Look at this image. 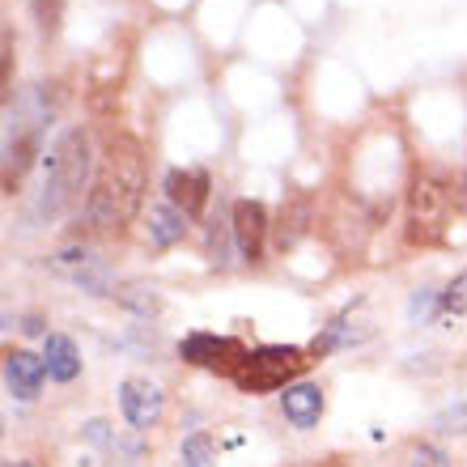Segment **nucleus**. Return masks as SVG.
Returning a JSON list of instances; mask_svg holds the SVG:
<instances>
[{
  "label": "nucleus",
  "mask_w": 467,
  "mask_h": 467,
  "mask_svg": "<svg viewBox=\"0 0 467 467\" xmlns=\"http://www.w3.org/2000/svg\"><path fill=\"white\" fill-rule=\"evenodd\" d=\"M145 149L132 132H107L99 153V171L86 192L81 217L89 230H123L145 200Z\"/></svg>",
  "instance_id": "nucleus-1"
},
{
  "label": "nucleus",
  "mask_w": 467,
  "mask_h": 467,
  "mask_svg": "<svg viewBox=\"0 0 467 467\" xmlns=\"http://www.w3.org/2000/svg\"><path fill=\"white\" fill-rule=\"evenodd\" d=\"M89 179V145H86V132L73 128L56 140V149L47 153V179L38 187L35 204H30V217L35 222H56L64 213L73 209L81 200V187Z\"/></svg>",
  "instance_id": "nucleus-2"
},
{
  "label": "nucleus",
  "mask_w": 467,
  "mask_h": 467,
  "mask_svg": "<svg viewBox=\"0 0 467 467\" xmlns=\"http://www.w3.org/2000/svg\"><path fill=\"white\" fill-rule=\"evenodd\" d=\"M459 192L446 187L438 174H417L408 187V243L412 246H433L451 225V209H455Z\"/></svg>",
  "instance_id": "nucleus-3"
},
{
  "label": "nucleus",
  "mask_w": 467,
  "mask_h": 467,
  "mask_svg": "<svg viewBox=\"0 0 467 467\" xmlns=\"http://www.w3.org/2000/svg\"><path fill=\"white\" fill-rule=\"evenodd\" d=\"M302 369H306L302 348H294V345H264V348H251V353H246V361L238 366L234 382H238L243 391H276V387H285L289 379H297Z\"/></svg>",
  "instance_id": "nucleus-4"
},
{
  "label": "nucleus",
  "mask_w": 467,
  "mask_h": 467,
  "mask_svg": "<svg viewBox=\"0 0 467 467\" xmlns=\"http://www.w3.org/2000/svg\"><path fill=\"white\" fill-rule=\"evenodd\" d=\"M183 361L192 366H204V369H222V374H238V366L246 361V348L230 336H209V332H196L187 336L183 345H179Z\"/></svg>",
  "instance_id": "nucleus-5"
},
{
  "label": "nucleus",
  "mask_w": 467,
  "mask_h": 467,
  "mask_svg": "<svg viewBox=\"0 0 467 467\" xmlns=\"http://www.w3.org/2000/svg\"><path fill=\"white\" fill-rule=\"evenodd\" d=\"M161 387L149 379H123L119 382V408L132 430H153L161 420Z\"/></svg>",
  "instance_id": "nucleus-6"
},
{
  "label": "nucleus",
  "mask_w": 467,
  "mask_h": 467,
  "mask_svg": "<svg viewBox=\"0 0 467 467\" xmlns=\"http://www.w3.org/2000/svg\"><path fill=\"white\" fill-rule=\"evenodd\" d=\"M234 246H238V255L246 264H259L264 255V243H268V213L259 200H238L234 204Z\"/></svg>",
  "instance_id": "nucleus-7"
},
{
  "label": "nucleus",
  "mask_w": 467,
  "mask_h": 467,
  "mask_svg": "<svg viewBox=\"0 0 467 467\" xmlns=\"http://www.w3.org/2000/svg\"><path fill=\"white\" fill-rule=\"evenodd\" d=\"M209 174L204 171H171L166 174V196H171L174 209H183L187 217H196V213H204V204H209Z\"/></svg>",
  "instance_id": "nucleus-8"
},
{
  "label": "nucleus",
  "mask_w": 467,
  "mask_h": 467,
  "mask_svg": "<svg viewBox=\"0 0 467 467\" xmlns=\"http://www.w3.org/2000/svg\"><path fill=\"white\" fill-rule=\"evenodd\" d=\"M43 379H47V361H43V357H30V353H22V348L5 357V382H9V391L17 395V400H35Z\"/></svg>",
  "instance_id": "nucleus-9"
},
{
  "label": "nucleus",
  "mask_w": 467,
  "mask_h": 467,
  "mask_svg": "<svg viewBox=\"0 0 467 467\" xmlns=\"http://www.w3.org/2000/svg\"><path fill=\"white\" fill-rule=\"evenodd\" d=\"M281 404H285V417H289V425H294V430H315V425H319V417H323V391L315 387V382L285 387Z\"/></svg>",
  "instance_id": "nucleus-10"
},
{
  "label": "nucleus",
  "mask_w": 467,
  "mask_h": 467,
  "mask_svg": "<svg viewBox=\"0 0 467 467\" xmlns=\"http://www.w3.org/2000/svg\"><path fill=\"white\" fill-rule=\"evenodd\" d=\"M43 361H47V374L56 382H73L81 374V353L68 336H47V345H43Z\"/></svg>",
  "instance_id": "nucleus-11"
},
{
  "label": "nucleus",
  "mask_w": 467,
  "mask_h": 467,
  "mask_svg": "<svg viewBox=\"0 0 467 467\" xmlns=\"http://www.w3.org/2000/svg\"><path fill=\"white\" fill-rule=\"evenodd\" d=\"M149 234H153V243H158V246L183 243V234H187V213L174 209V204H158V209L149 213Z\"/></svg>",
  "instance_id": "nucleus-12"
},
{
  "label": "nucleus",
  "mask_w": 467,
  "mask_h": 467,
  "mask_svg": "<svg viewBox=\"0 0 467 467\" xmlns=\"http://www.w3.org/2000/svg\"><path fill=\"white\" fill-rule=\"evenodd\" d=\"M306 222H310L306 200H289V204H281V217H276V246L289 251V246L306 234Z\"/></svg>",
  "instance_id": "nucleus-13"
},
{
  "label": "nucleus",
  "mask_w": 467,
  "mask_h": 467,
  "mask_svg": "<svg viewBox=\"0 0 467 467\" xmlns=\"http://www.w3.org/2000/svg\"><path fill=\"white\" fill-rule=\"evenodd\" d=\"M179 459H183V467H217V446L209 433H192L179 446Z\"/></svg>",
  "instance_id": "nucleus-14"
},
{
  "label": "nucleus",
  "mask_w": 467,
  "mask_h": 467,
  "mask_svg": "<svg viewBox=\"0 0 467 467\" xmlns=\"http://www.w3.org/2000/svg\"><path fill=\"white\" fill-rule=\"evenodd\" d=\"M433 430L438 433H467V395L451 400V404L433 417Z\"/></svg>",
  "instance_id": "nucleus-15"
},
{
  "label": "nucleus",
  "mask_w": 467,
  "mask_h": 467,
  "mask_svg": "<svg viewBox=\"0 0 467 467\" xmlns=\"http://www.w3.org/2000/svg\"><path fill=\"white\" fill-rule=\"evenodd\" d=\"M119 302H123L128 310H136L140 319H149V315H158V310H161V297L153 294V289H145V285H132V289H123Z\"/></svg>",
  "instance_id": "nucleus-16"
},
{
  "label": "nucleus",
  "mask_w": 467,
  "mask_h": 467,
  "mask_svg": "<svg viewBox=\"0 0 467 467\" xmlns=\"http://www.w3.org/2000/svg\"><path fill=\"white\" fill-rule=\"evenodd\" d=\"M442 310H451V315H467V272H459L455 281L446 285Z\"/></svg>",
  "instance_id": "nucleus-17"
},
{
  "label": "nucleus",
  "mask_w": 467,
  "mask_h": 467,
  "mask_svg": "<svg viewBox=\"0 0 467 467\" xmlns=\"http://www.w3.org/2000/svg\"><path fill=\"white\" fill-rule=\"evenodd\" d=\"M30 13L43 30H56L60 26V13H64V0H30Z\"/></svg>",
  "instance_id": "nucleus-18"
},
{
  "label": "nucleus",
  "mask_w": 467,
  "mask_h": 467,
  "mask_svg": "<svg viewBox=\"0 0 467 467\" xmlns=\"http://www.w3.org/2000/svg\"><path fill=\"white\" fill-rule=\"evenodd\" d=\"M408 467H451V459H446V451H438V446H417Z\"/></svg>",
  "instance_id": "nucleus-19"
},
{
  "label": "nucleus",
  "mask_w": 467,
  "mask_h": 467,
  "mask_svg": "<svg viewBox=\"0 0 467 467\" xmlns=\"http://www.w3.org/2000/svg\"><path fill=\"white\" fill-rule=\"evenodd\" d=\"M433 302H442V294L433 297L430 289H425V294H417V297H412V306H408V315H412V319H425V315H430V310H433Z\"/></svg>",
  "instance_id": "nucleus-20"
},
{
  "label": "nucleus",
  "mask_w": 467,
  "mask_h": 467,
  "mask_svg": "<svg viewBox=\"0 0 467 467\" xmlns=\"http://www.w3.org/2000/svg\"><path fill=\"white\" fill-rule=\"evenodd\" d=\"M86 438H89V442H99V446H115L111 425H107V420H89V425H86Z\"/></svg>",
  "instance_id": "nucleus-21"
},
{
  "label": "nucleus",
  "mask_w": 467,
  "mask_h": 467,
  "mask_svg": "<svg viewBox=\"0 0 467 467\" xmlns=\"http://www.w3.org/2000/svg\"><path fill=\"white\" fill-rule=\"evenodd\" d=\"M459 204L467 209V174H463V183H459Z\"/></svg>",
  "instance_id": "nucleus-22"
},
{
  "label": "nucleus",
  "mask_w": 467,
  "mask_h": 467,
  "mask_svg": "<svg viewBox=\"0 0 467 467\" xmlns=\"http://www.w3.org/2000/svg\"><path fill=\"white\" fill-rule=\"evenodd\" d=\"M9 467H35V463H9Z\"/></svg>",
  "instance_id": "nucleus-23"
}]
</instances>
